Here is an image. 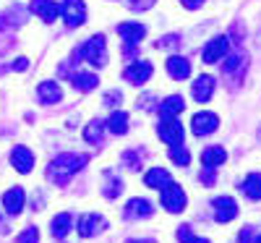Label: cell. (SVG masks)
I'll return each mask as SVG.
<instances>
[{
    "instance_id": "cell-1",
    "label": "cell",
    "mask_w": 261,
    "mask_h": 243,
    "mask_svg": "<svg viewBox=\"0 0 261 243\" xmlns=\"http://www.w3.org/2000/svg\"><path fill=\"white\" fill-rule=\"evenodd\" d=\"M86 162H89V154H73V152L60 154V157H55V160L47 165V181H50L53 186H60V188L68 186L71 175L79 173V170H84Z\"/></svg>"
},
{
    "instance_id": "cell-2",
    "label": "cell",
    "mask_w": 261,
    "mask_h": 243,
    "mask_svg": "<svg viewBox=\"0 0 261 243\" xmlns=\"http://www.w3.org/2000/svg\"><path fill=\"white\" fill-rule=\"evenodd\" d=\"M73 60H86V63H92L97 65V68H102V65L107 63V42L102 34H94L92 39H86L84 45L73 53Z\"/></svg>"
},
{
    "instance_id": "cell-3",
    "label": "cell",
    "mask_w": 261,
    "mask_h": 243,
    "mask_svg": "<svg viewBox=\"0 0 261 243\" xmlns=\"http://www.w3.org/2000/svg\"><path fill=\"white\" fill-rule=\"evenodd\" d=\"M60 16H63V21H65V27H68V29L81 27L84 21H86V6H84V0H65V3L60 6Z\"/></svg>"
},
{
    "instance_id": "cell-4",
    "label": "cell",
    "mask_w": 261,
    "mask_h": 243,
    "mask_svg": "<svg viewBox=\"0 0 261 243\" xmlns=\"http://www.w3.org/2000/svg\"><path fill=\"white\" fill-rule=\"evenodd\" d=\"M157 134H160V139H162L165 144H170V147H180V144H183V126H180V120H175V118H162L160 126H157Z\"/></svg>"
},
{
    "instance_id": "cell-5",
    "label": "cell",
    "mask_w": 261,
    "mask_h": 243,
    "mask_svg": "<svg viewBox=\"0 0 261 243\" xmlns=\"http://www.w3.org/2000/svg\"><path fill=\"white\" fill-rule=\"evenodd\" d=\"M160 202H162V207L167 212L178 214V212L186 209V191L180 186H175V183H170V186L162 188V199H160Z\"/></svg>"
},
{
    "instance_id": "cell-6",
    "label": "cell",
    "mask_w": 261,
    "mask_h": 243,
    "mask_svg": "<svg viewBox=\"0 0 261 243\" xmlns=\"http://www.w3.org/2000/svg\"><path fill=\"white\" fill-rule=\"evenodd\" d=\"M151 71H154V68H151L149 60H136V63H130L128 68L123 71V79H125L128 84H134V86H141V84L149 81Z\"/></svg>"
},
{
    "instance_id": "cell-7",
    "label": "cell",
    "mask_w": 261,
    "mask_h": 243,
    "mask_svg": "<svg viewBox=\"0 0 261 243\" xmlns=\"http://www.w3.org/2000/svg\"><path fill=\"white\" fill-rule=\"evenodd\" d=\"M217 128H220V118H217L214 113H196L191 118V131L196 136H209Z\"/></svg>"
},
{
    "instance_id": "cell-8",
    "label": "cell",
    "mask_w": 261,
    "mask_h": 243,
    "mask_svg": "<svg viewBox=\"0 0 261 243\" xmlns=\"http://www.w3.org/2000/svg\"><path fill=\"white\" fill-rule=\"evenodd\" d=\"M76 228H79L81 238H92V235H97V233H102L107 228V220L102 214H84L76 223Z\"/></svg>"
},
{
    "instance_id": "cell-9",
    "label": "cell",
    "mask_w": 261,
    "mask_h": 243,
    "mask_svg": "<svg viewBox=\"0 0 261 243\" xmlns=\"http://www.w3.org/2000/svg\"><path fill=\"white\" fill-rule=\"evenodd\" d=\"M212 207H214L217 223H230V220L238 217V204L232 202L230 196H217V199H212Z\"/></svg>"
},
{
    "instance_id": "cell-10",
    "label": "cell",
    "mask_w": 261,
    "mask_h": 243,
    "mask_svg": "<svg viewBox=\"0 0 261 243\" xmlns=\"http://www.w3.org/2000/svg\"><path fill=\"white\" fill-rule=\"evenodd\" d=\"M227 50H230V37H214L204 47L201 58H204V63H217V60H222L227 55Z\"/></svg>"
},
{
    "instance_id": "cell-11",
    "label": "cell",
    "mask_w": 261,
    "mask_h": 243,
    "mask_svg": "<svg viewBox=\"0 0 261 243\" xmlns=\"http://www.w3.org/2000/svg\"><path fill=\"white\" fill-rule=\"evenodd\" d=\"M29 11L37 13L42 21H45V24H53V21L60 16V6L55 3V0H32Z\"/></svg>"
},
{
    "instance_id": "cell-12",
    "label": "cell",
    "mask_w": 261,
    "mask_h": 243,
    "mask_svg": "<svg viewBox=\"0 0 261 243\" xmlns=\"http://www.w3.org/2000/svg\"><path fill=\"white\" fill-rule=\"evenodd\" d=\"M11 165L18 170V173H32L34 170V154L29 147H13L11 152Z\"/></svg>"
},
{
    "instance_id": "cell-13",
    "label": "cell",
    "mask_w": 261,
    "mask_h": 243,
    "mask_svg": "<svg viewBox=\"0 0 261 243\" xmlns=\"http://www.w3.org/2000/svg\"><path fill=\"white\" fill-rule=\"evenodd\" d=\"M24 202H27V196H24V188L21 186H13L3 193V209L8 214H18L21 209H24Z\"/></svg>"
},
{
    "instance_id": "cell-14",
    "label": "cell",
    "mask_w": 261,
    "mask_h": 243,
    "mask_svg": "<svg viewBox=\"0 0 261 243\" xmlns=\"http://www.w3.org/2000/svg\"><path fill=\"white\" fill-rule=\"evenodd\" d=\"M118 34L123 37V45H139L146 34V27L134 24V21H125V24H118Z\"/></svg>"
},
{
    "instance_id": "cell-15",
    "label": "cell",
    "mask_w": 261,
    "mask_h": 243,
    "mask_svg": "<svg viewBox=\"0 0 261 243\" xmlns=\"http://www.w3.org/2000/svg\"><path fill=\"white\" fill-rule=\"evenodd\" d=\"M191 92H193V100H196V102H209L212 94H214V79L206 76V74L199 76V79L193 81V89H191Z\"/></svg>"
},
{
    "instance_id": "cell-16",
    "label": "cell",
    "mask_w": 261,
    "mask_h": 243,
    "mask_svg": "<svg viewBox=\"0 0 261 243\" xmlns=\"http://www.w3.org/2000/svg\"><path fill=\"white\" fill-rule=\"evenodd\" d=\"M37 97H39L42 105H55V102H60L63 89H60L55 81H42V84L37 86Z\"/></svg>"
},
{
    "instance_id": "cell-17",
    "label": "cell",
    "mask_w": 261,
    "mask_h": 243,
    "mask_svg": "<svg viewBox=\"0 0 261 243\" xmlns=\"http://www.w3.org/2000/svg\"><path fill=\"white\" fill-rule=\"evenodd\" d=\"M167 74L172 76V79H178V81H183V79H188L191 76V63L186 60V58H180V55H172L170 60H167Z\"/></svg>"
},
{
    "instance_id": "cell-18",
    "label": "cell",
    "mask_w": 261,
    "mask_h": 243,
    "mask_svg": "<svg viewBox=\"0 0 261 243\" xmlns=\"http://www.w3.org/2000/svg\"><path fill=\"white\" fill-rule=\"evenodd\" d=\"M154 214V204L149 199H130L125 204V217H151Z\"/></svg>"
},
{
    "instance_id": "cell-19",
    "label": "cell",
    "mask_w": 261,
    "mask_h": 243,
    "mask_svg": "<svg viewBox=\"0 0 261 243\" xmlns=\"http://www.w3.org/2000/svg\"><path fill=\"white\" fill-rule=\"evenodd\" d=\"M71 228H73V217H71L68 212H60V214H55V217H53V225H50V230H53V238L63 240L65 235L71 233Z\"/></svg>"
},
{
    "instance_id": "cell-20",
    "label": "cell",
    "mask_w": 261,
    "mask_h": 243,
    "mask_svg": "<svg viewBox=\"0 0 261 243\" xmlns=\"http://www.w3.org/2000/svg\"><path fill=\"white\" fill-rule=\"evenodd\" d=\"M144 183H146L149 188H165V186L172 183V175H170L165 167H151V170L144 175Z\"/></svg>"
},
{
    "instance_id": "cell-21",
    "label": "cell",
    "mask_w": 261,
    "mask_h": 243,
    "mask_svg": "<svg viewBox=\"0 0 261 243\" xmlns=\"http://www.w3.org/2000/svg\"><path fill=\"white\" fill-rule=\"evenodd\" d=\"M225 160H227V152L222 149V147H209V149H204L201 152V165L204 167H220V165H225Z\"/></svg>"
},
{
    "instance_id": "cell-22",
    "label": "cell",
    "mask_w": 261,
    "mask_h": 243,
    "mask_svg": "<svg viewBox=\"0 0 261 243\" xmlns=\"http://www.w3.org/2000/svg\"><path fill=\"white\" fill-rule=\"evenodd\" d=\"M183 107H186L183 97L172 94V97H167V100H162V102H160V115H162V118H175V115H180V113H183Z\"/></svg>"
},
{
    "instance_id": "cell-23",
    "label": "cell",
    "mask_w": 261,
    "mask_h": 243,
    "mask_svg": "<svg viewBox=\"0 0 261 243\" xmlns=\"http://www.w3.org/2000/svg\"><path fill=\"white\" fill-rule=\"evenodd\" d=\"M71 84L76 86L79 92H92V89H97L99 76H97V74H84V71H76V74L71 76Z\"/></svg>"
},
{
    "instance_id": "cell-24",
    "label": "cell",
    "mask_w": 261,
    "mask_h": 243,
    "mask_svg": "<svg viewBox=\"0 0 261 243\" xmlns=\"http://www.w3.org/2000/svg\"><path fill=\"white\" fill-rule=\"evenodd\" d=\"M246 68V53H232L222 60V74L225 76H232V74H243Z\"/></svg>"
},
{
    "instance_id": "cell-25",
    "label": "cell",
    "mask_w": 261,
    "mask_h": 243,
    "mask_svg": "<svg viewBox=\"0 0 261 243\" xmlns=\"http://www.w3.org/2000/svg\"><path fill=\"white\" fill-rule=\"evenodd\" d=\"M107 128H110L115 136L128 134V115H125V113H120V110H115V113H113L110 118H107Z\"/></svg>"
},
{
    "instance_id": "cell-26",
    "label": "cell",
    "mask_w": 261,
    "mask_h": 243,
    "mask_svg": "<svg viewBox=\"0 0 261 243\" xmlns=\"http://www.w3.org/2000/svg\"><path fill=\"white\" fill-rule=\"evenodd\" d=\"M241 188H243V193H246L248 199H261V175H258V173L246 175V181L241 183Z\"/></svg>"
},
{
    "instance_id": "cell-27",
    "label": "cell",
    "mask_w": 261,
    "mask_h": 243,
    "mask_svg": "<svg viewBox=\"0 0 261 243\" xmlns=\"http://www.w3.org/2000/svg\"><path fill=\"white\" fill-rule=\"evenodd\" d=\"M120 191H123V183L115 178L113 173H105V183H102V193L107 196V199H118L120 196Z\"/></svg>"
},
{
    "instance_id": "cell-28",
    "label": "cell",
    "mask_w": 261,
    "mask_h": 243,
    "mask_svg": "<svg viewBox=\"0 0 261 243\" xmlns=\"http://www.w3.org/2000/svg\"><path fill=\"white\" fill-rule=\"evenodd\" d=\"M102 134H105V123L102 120H92L89 126L84 128V139L89 144H99L102 141Z\"/></svg>"
},
{
    "instance_id": "cell-29",
    "label": "cell",
    "mask_w": 261,
    "mask_h": 243,
    "mask_svg": "<svg viewBox=\"0 0 261 243\" xmlns=\"http://www.w3.org/2000/svg\"><path fill=\"white\" fill-rule=\"evenodd\" d=\"M123 165H125L128 170H139V167L144 165V152H139V149L123 152Z\"/></svg>"
},
{
    "instance_id": "cell-30",
    "label": "cell",
    "mask_w": 261,
    "mask_h": 243,
    "mask_svg": "<svg viewBox=\"0 0 261 243\" xmlns=\"http://www.w3.org/2000/svg\"><path fill=\"white\" fill-rule=\"evenodd\" d=\"M170 160L175 162V165H180V167H186V165L191 162V154H188V149H183V147H172V149H170Z\"/></svg>"
},
{
    "instance_id": "cell-31",
    "label": "cell",
    "mask_w": 261,
    "mask_h": 243,
    "mask_svg": "<svg viewBox=\"0 0 261 243\" xmlns=\"http://www.w3.org/2000/svg\"><path fill=\"white\" fill-rule=\"evenodd\" d=\"M175 45H180V37L178 34H170V37L157 39V50H170V47H175Z\"/></svg>"
},
{
    "instance_id": "cell-32",
    "label": "cell",
    "mask_w": 261,
    "mask_h": 243,
    "mask_svg": "<svg viewBox=\"0 0 261 243\" xmlns=\"http://www.w3.org/2000/svg\"><path fill=\"white\" fill-rule=\"evenodd\" d=\"M18 243H39V230L32 225V228H27L24 233L18 235Z\"/></svg>"
},
{
    "instance_id": "cell-33",
    "label": "cell",
    "mask_w": 261,
    "mask_h": 243,
    "mask_svg": "<svg viewBox=\"0 0 261 243\" xmlns=\"http://www.w3.org/2000/svg\"><path fill=\"white\" fill-rule=\"evenodd\" d=\"M128 6L134 11H146V8L154 6V0H128Z\"/></svg>"
},
{
    "instance_id": "cell-34",
    "label": "cell",
    "mask_w": 261,
    "mask_h": 243,
    "mask_svg": "<svg viewBox=\"0 0 261 243\" xmlns=\"http://www.w3.org/2000/svg\"><path fill=\"white\" fill-rule=\"evenodd\" d=\"M201 181H204V186H214V183H217V175H214V170H212V167H204Z\"/></svg>"
},
{
    "instance_id": "cell-35",
    "label": "cell",
    "mask_w": 261,
    "mask_h": 243,
    "mask_svg": "<svg viewBox=\"0 0 261 243\" xmlns=\"http://www.w3.org/2000/svg\"><path fill=\"white\" fill-rule=\"evenodd\" d=\"M175 235H178V240H180V243H191V238H193V235H191V228H188V225H180Z\"/></svg>"
},
{
    "instance_id": "cell-36",
    "label": "cell",
    "mask_w": 261,
    "mask_h": 243,
    "mask_svg": "<svg viewBox=\"0 0 261 243\" xmlns=\"http://www.w3.org/2000/svg\"><path fill=\"white\" fill-rule=\"evenodd\" d=\"M120 100H123V94L120 92H110L105 97V105H110V107H115V105H120Z\"/></svg>"
},
{
    "instance_id": "cell-37",
    "label": "cell",
    "mask_w": 261,
    "mask_h": 243,
    "mask_svg": "<svg viewBox=\"0 0 261 243\" xmlns=\"http://www.w3.org/2000/svg\"><path fill=\"white\" fill-rule=\"evenodd\" d=\"M243 37H246V29L241 32V24H235L232 27V42H243Z\"/></svg>"
},
{
    "instance_id": "cell-38",
    "label": "cell",
    "mask_w": 261,
    "mask_h": 243,
    "mask_svg": "<svg viewBox=\"0 0 261 243\" xmlns=\"http://www.w3.org/2000/svg\"><path fill=\"white\" fill-rule=\"evenodd\" d=\"M180 3H183L188 11H193V8H201V3H204V0H180Z\"/></svg>"
},
{
    "instance_id": "cell-39",
    "label": "cell",
    "mask_w": 261,
    "mask_h": 243,
    "mask_svg": "<svg viewBox=\"0 0 261 243\" xmlns=\"http://www.w3.org/2000/svg\"><path fill=\"white\" fill-rule=\"evenodd\" d=\"M27 65H29V60H27V58H18V60L13 63V71H24Z\"/></svg>"
},
{
    "instance_id": "cell-40",
    "label": "cell",
    "mask_w": 261,
    "mask_h": 243,
    "mask_svg": "<svg viewBox=\"0 0 261 243\" xmlns=\"http://www.w3.org/2000/svg\"><path fill=\"white\" fill-rule=\"evenodd\" d=\"M251 238H253V230H251V228H246V230L241 233V240H243V243H248Z\"/></svg>"
},
{
    "instance_id": "cell-41",
    "label": "cell",
    "mask_w": 261,
    "mask_h": 243,
    "mask_svg": "<svg viewBox=\"0 0 261 243\" xmlns=\"http://www.w3.org/2000/svg\"><path fill=\"white\" fill-rule=\"evenodd\" d=\"M191 243H209L206 238H191Z\"/></svg>"
},
{
    "instance_id": "cell-42",
    "label": "cell",
    "mask_w": 261,
    "mask_h": 243,
    "mask_svg": "<svg viewBox=\"0 0 261 243\" xmlns=\"http://www.w3.org/2000/svg\"><path fill=\"white\" fill-rule=\"evenodd\" d=\"M128 243H154L151 238H144V240H128Z\"/></svg>"
},
{
    "instance_id": "cell-43",
    "label": "cell",
    "mask_w": 261,
    "mask_h": 243,
    "mask_svg": "<svg viewBox=\"0 0 261 243\" xmlns=\"http://www.w3.org/2000/svg\"><path fill=\"white\" fill-rule=\"evenodd\" d=\"M6 27V18H0V29H3Z\"/></svg>"
},
{
    "instance_id": "cell-44",
    "label": "cell",
    "mask_w": 261,
    "mask_h": 243,
    "mask_svg": "<svg viewBox=\"0 0 261 243\" xmlns=\"http://www.w3.org/2000/svg\"><path fill=\"white\" fill-rule=\"evenodd\" d=\"M256 243H261V235H258V238H256Z\"/></svg>"
},
{
    "instance_id": "cell-45",
    "label": "cell",
    "mask_w": 261,
    "mask_h": 243,
    "mask_svg": "<svg viewBox=\"0 0 261 243\" xmlns=\"http://www.w3.org/2000/svg\"><path fill=\"white\" fill-rule=\"evenodd\" d=\"M258 139H261V128H258Z\"/></svg>"
},
{
    "instance_id": "cell-46",
    "label": "cell",
    "mask_w": 261,
    "mask_h": 243,
    "mask_svg": "<svg viewBox=\"0 0 261 243\" xmlns=\"http://www.w3.org/2000/svg\"><path fill=\"white\" fill-rule=\"evenodd\" d=\"M258 42H261V37H258Z\"/></svg>"
}]
</instances>
